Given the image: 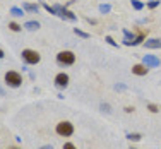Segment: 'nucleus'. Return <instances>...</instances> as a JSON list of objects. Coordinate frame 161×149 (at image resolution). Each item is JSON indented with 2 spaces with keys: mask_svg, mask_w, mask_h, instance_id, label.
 <instances>
[{
  "mask_svg": "<svg viewBox=\"0 0 161 149\" xmlns=\"http://www.w3.org/2000/svg\"><path fill=\"white\" fill-rule=\"evenodd\" d=\"M53 9H55L57 16L67 19V21H70V22H75V21H77V16H75L74 12H70V10H69L67 7H64V5H55Z\"/></svg>",
  "mask_w": 161,
  "mask_h": 149,
  "instance_id": "f257e3e1",
  "label": "nucleus"
},
{
  "mask_svg": "<svg viewBox=\"0 0 161 149\" xmlns=\"http://www.w3.org/2000/svg\"><path fill=\"white\" fill-rule=\"evenodd\" d=\"M57 62L64 63V65H72L75 62V55L72 52H69V50H65V52H60L57 55Z\"/></svg>",
  "mask_w": 161,
  "mask_h": 149,
  "instance_id": "f03ea898",
  "label": "nucleus"
},
{
  "mask_svg": "<svg viewBox=\"0 0 161 149\" xmlns=\"http://www.w3.org/2000/svg\"><path fill=\"white\" fill-rule=\"evenodd\" d=\"M57 134L62 137H69L74 134V127L70 122H60V124H57Z\"/></svg>",
  "mask_w": 161,
  "mask_h": 149,
  "instance_id": "7ed1b4c3",
  "label": "nucleus"
},
{
  "mask_svg": "<svg viewBox=\"0 0 161 149\" xmlns=\"http://www.w3.org/2000/svg\"><path fill=\"white\" fill-rule=\"evenodd\" d=\"M21 55H22V58H24L26 63H33V65H34V63H38V62H40V58H41L40 53L34 52V50H22Z\"/></svg>",
  "mask_w": 161,
  "mask_h": 149,
  "instance_id": "20e7f679",
  "label": "nucleus"
},
{
  "mask_svg": "<svg viewBox=\"0 0 161 149\" xmlns=\"http://www.w3.org/2000/svg\"><path fill=\"white\" fill-rule=\"evenodd\" d=\"M5 82L9 84L10 87H19V86H21V82H22V77L17 74V72L10 70V72H7V74H5Z\"/></svg>",
  "mask_w": 161,
  "mask_h": 149,
  "instance_id": "39448f33",
  "label": "nucleus"
},
{
  "mask_svg": "<svg viewBox=\"0 0 161 149\" xmlns=\"http://www.w3.org/2000/svg\"><path fill=\"white\" fill-rule=\"evenodd\" d=\"M55 86L58 87V89H65V87L69 86V75L67 74H57V77H55Z\"/></svg>",
  "mask_w": 161,
  "mask_h": 149,
  "instance_id": "423d86ee",
  "label": "nucleus"
},
{
  "mask_svg": "<svg viewBox=\"0 0 161 149\" xmlns=\"http://www.w3.org/2000/svg\"><path fill=\"white\" fill-rule=\"evenodd\" d=\"M142 62H144V65H147V67H159V58L154 55H144Z\"/></svg>",
  "mask_w": 161,
  "mask_h": 149,
  "instance_id": "0eeeda50",
  "label": "nucleus"
},
{
  "mask_svg": "<svg viewBox=\"0 0 161 149\" xmlns=\"http://www.w3.org/2000/svg\"><path fill=\"white\" fill-rule=\"evenodd\" d=\"M147 65H144V63H137V65H134L132 67V74H136V75H146L147 74Z\"/></svg>",
  "mask_w": 161,
  "mask_h": 149,
  "instance_id": "6e6552de",
  "label": "nucleus"
},
{
  "mask_svg": "<svg viewBox=\"0 0 161 149\" xmlns=\"http://www.w3.org/2000/svg\"><path fill=\"white\" fill-rule=\"evenodd\" d=\"M144 47H146V48H151V50L161 48V40H158V38H151V40L144 41Z\"/></svg>",
  "mask_w": 161,
  "mask_h": 149,
  "instance_id": "1a4fd4ad",
  "label": "nucleus"
},
{
  "mask_svg": "<svg viewBox=\"0 0 161 149\" xmlns=\"http://www.w3.org/2000/svg\"><path fill=\"white\" fill-rule=\"evenodd\" d=\"M134 40H136V36H134L130 31H127V29H124V45L130 47V45L134 43Z\"/></svg>",
  "mask_w": 161,
  "mask_h": 149,
  "instance_id": "9d476101",
  "label": "nucleus"
},
{
  "mask_svg": "<svg viewBox=\"0 0 161 149\" xmlns=\"http://www.w3.org/2000/svg\"><path fill=\"white\" fill-rule=\"evenodd\" d=\"M22 9L24 10H28V12H34V14H38V10H40V5H36V3H22Z\"/></svg>",
  "mask_w": 161,
  "mask_h": 149,
  "instance_id": "9b49d317",
  "label": "nucleus"
},
{
  "mask_svg": "<svg viewBox=\"0 0 161 149\" xmlns=\"http://www.w3.org/2000/svg\"><path fill=\"white\" fill-rule=\"evenodd\" d=\"M24 28L28 29V31H36V29L40 28V22H38V21H28L24 24Z\"/></svg>",
  "mask_w": 161,
  "mask_h": 149,
  "instance_id": "f8f14e48",
  "label": "nucleus"
},
{
  "mask_svg": "<svg viewBox=\"0 0 161 149\" xmlns=\"http://www.w3.org/2000/svg\"><path fill=\"white\" fill-rule=\"evenodd\" d=\"M10 14H12L14 17H22V16H24V9H19V7H12V9H10Z\"/></svg>",
  "mask_w": 161,
  "mask_h": 149,
  "instance_id": "ddd939ff",
  "label": "nucleus"
},
{
  "mask_svg": "<svg viewBox=\"0 0 161 149\" xmlns=\"http://www.w3.org/2000/svg\"><path fill=\"white\" fill-rule=\"evenodd\" d=\"M141 134H137V132H132V134H127V139L129 141H134V142H137V141H141Z\"/></svg>",
  "mask_w": 161,
  "mask_h": 149,
  "instance_id": "4468645a",
  "label": "nucleus"
},
{
  "mask_svg": "<svg viewBox=\"0 0 161 149\" xmlns=\"http://www.w3.org/2000/svg\"><path fill=\"white\" fill-rule=\"evenodd\" d=\"M130 3H132V7L136 10H142V7H144V3L139 2V0H130Z\"/></svg>",
  "mask_w": 161,
  "mask_h": 149,
  "instance_id": "2eb2a0df",
  "label": "nucleus"
},
{
  "mask_svg": "<svg viewBox=\"0 0 161 149\" xmlns=\"http://www.w3.org/2000/svg\"><path fill=\"white\" fill-rule=\"evenodd\" d=\"M144 40H146V34H144V33H141L139 36H136V40H134V43H132V45H134V47H136V45H141Z\"/></svg>",
  "mask_w": 161,
  "mask_h": 149,
  "instance_id": "dca6fc26",
  "label": "nucleus"
},
{
  "mask_svg": "<svg viewBox=\"0 0 161 149\" xmlns=\"http://www.w3.org/2000/svg\"><path fill=\"white\" fill-rule=\"evenodd\" d=\"M110 10H112V7H110L108 3H101V5H99V12L101 14H108Z\"/></svg>",
  "mask_w": 161,
  "mask_h": 149,
  "instance_id": "f3484780",
  "label": "nucleus"
},
{
  "mask_svg": "<svg viewBox=\"0 0 161 149\" xmlns=\"http://www.w3.org/2000/svg\"><path fill=\"white\" fill-rule=\"evenodd\" d=\"M74 33L77 34L79 38H84V40H87V38H89V34H87V33H84V31H80L79 28H74Z\"/></svg>",
  "mask_w": 161,
  "mask_h": 149,
  "instance_id": "a211bd4d",
  "label": "nucleus"
},
{
  "mask_svg": "<svg viewBox=\"0 0 161 149\" xmlns=\"http://www.w3.org/2000/svg\"><path fill=\"white\" fill-rule=\"evenodd\" d=\"M41 5H43V9L47 10V12H50V14H53V16H57V12H55V9H53V7H50L48 3H41Z\"/></svg>",
  "mask_w": 161,
  "mask_h": 149,
  "instance_id": "6ab92c4d",
  "label": "nucleus"
},
{
  "mask_svg": "<svg viewBox=\"0 0 161 149\" xmlns=\"http://www.w3.org/2000/svg\"><path fill=\"white\" fill-rule=\"evenodd\" d=\"M9 28L12 29V31H16V33H17V31H21V28H22V26H19L17 22H9Z\"/></svg>",
  "mask_w": 161,
  "mask_h": 149,
  "instance_id": "aec40b11",
  "label": "nucleus"
},
{
  "mask_svg": "<svg viewBox=\"0 0 161 149\" xmlns=\"http://www.w3.org/2000/svg\"><path fill=\"white\" fill-rule=\"evenodd\" d=\"M147 110H149L151 113H158V112H159V108H158L156 105H153V103H149V105H147Z\"/></svg>",
  "mask_w": 161,
  "mask_h": 149,
  "instance_id": "412c9836",
  "label": "nucleus"
},
{
  "mask_svg": "<svg viewBox=\"0 0 161 149\" xmlns=\"http://www.w3.org/2000/svg\"><path fill=\"white\" fill-rule=\"evenodd\" d=\"M105 41H106L108 45H112V47H118V43H117V41H113V38H112V36H106V38H105Z\"/></svg>",
  "mask_w": 161,
  "mask_h": 149,
  "instance_id": "4be33fe9",
  "label": "nucleus"
},
{
  "mask_svg": "<svg viewBox=\"0 0 161 149\" xmlns=\"http://www.w3.org/2000/svg\"><path fill=\"white\" fill-rule=\"evenodd\" d=\"M158 5H159V0H151V2L147 3V7H149V9H156Z\"/></svg>",
  "mask_w": 161,
  "mask_h": 149,
  "instance_id": "5701e85b",
  "label": "nucleus"
},
{
  "mask_svg": "<svg viewBox=\"0 0 161 149\" xmlns=\"http://www.w3.org/2000/svg\"><path fill=\"white\" fill-rule=\"evenodd\" d=\"M101 110L106 113H112V108H110V105H106V103H101Z\"/></svg>",
  "mask_w": 161,
  "mask_h": 149,
  "instance_id": "b1692460",
  "label": "nucleus"
},
{
  "mask_svg": "<svg viewBox=\"0 0 161 149\" xmlns=\"http://www.w3.org/2000/svg\"><path fill=\"white\" fill-rule=\"evenodd\" d=\"M64 149H75V146L72 142H67V144H64Z\"/></svg>",
  "mask_w": 161,
  "mask_h": 149,
  "instance_id": "393cba45",
  "label": "nucleus"
},
{
  "mask_svg": "<svg viewBox=\"0 0 161 149\" xmlns=\"http://www.w3.org/2000/svg\"><path fill=\"white\" fill-rule=\"evenodd\" d=\"M125 112H127V113H132L134 108H132V106H127V108H125Z\"/></svg>",
  "mask_w": 161,
  "mask_h": 149,
  "instance_id": "a878e982",
  "label": "nucleus"
},
{
  "mask_svg": "<svg viewBox=\"0 0 161 149\" xmlns=\"http://www.w3.org/2000/svg\"><path fill=\"white\" fill-rule=\"evenodd\" d=\"M40 149H53V147H52V146H50V144H47V146H41Z\"/></svg>",
  "mask_w": 161,
  "mask_h": 149,
  "instance_id": "bb28decb",
  "label": "nucleus"
},
{
  "mask_svg": "<svg viewBox=\"0 0 161 149\" xmlns=\"http://www.w3.org/2000/svg\"><path fill=\"white\" fill-rule=\"evenodd\" d=\"M0 96H5V91H3L2 87H0Z\"/></svg>",
  "mask_w": 161,
  "mask_h": 149,
  "instance_id": "cd10ccee",
  "label": "nucleus"
},
{
  "mask_svg": "<svg viewBox=\"0 0 161 149\" xmlns=\"http://www.w3.org/2000/svg\"><path fill=\"white\" fill-rule=\"evenodd\" d=\"M0 58H3V52H2V50H0Z\"/></svg>",
  "mask_w": 161,
  "mask_h": 149,
  "instance_id": "c85d7f7f",
  "label": "nucleus"
},
{
  "mask_svg": "<svg viewBox=\"0 0 161 149\" xmlns=\"http://www.w3.org/2000/svg\"><path fill=\"white\" fill-rule=\"evenodd\" d=\"M9 149H19V147H9Z\"/></svg>",
  "mask_w": 161,
  "mask_h": 149,
  "instance_id": "c756f323",
  "label": "nucleus"
},
{
  "mask_svg": "<svg viewBox=\"0 0 161 149\" xmlns=\"http://www.w3.org/2000/svg\"><path fill=\"white\" fill-rule=\"evenodd\" d=\"M130 149H134V147H130Z\"/></svg>",
  "mask_w": 161,
  "mask_h": 149,
  "instance_id": "7c9ffc66",
  "label": "nucleus"
}]
</instances>
